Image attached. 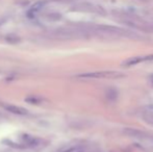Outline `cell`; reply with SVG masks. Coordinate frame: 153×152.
Here are the masks:
<instances>
[{"label":"cell","instance_id":"cell-1","mask_svg":"<svg viewBox=\"0 0 153 152\" xmlns=\"http://www.w3.org/2000/svg\"><path fill=\"white\" fill-rule=\"evenodd\" d=\"M0 105L6 110V112H10L14 115H18V116H26L28 114V110L26 108H22V106H18L15 105V104H10V103H3L1 102Z\"/></svg>","mask_w":153,"mask_h":152},{"label":"cell","instance_id":"cell-2","mask_svg":"<svg viewBox=\"0 0 153 152\" xmlns=\"http://www.w3.org/2000/svg\"><path fill=\"white\" fill-rule=\"evenodd\" d=\"M122 74L118 72H96V73H87L81 74L79 77H89V78H116V77L121 76Z\"/></svg>","mask_w":153,"mask_h":152},{"label":"cell","instance_id":"cell-3","mask_svg":"<svg viewBox=\"0 0 153 152\" xmlns=\"http://www.w3.org/2000/svg\"><path fill=\"white\" fill-rule=\"evenodd\" d=\"M45 4H46V1H43V0H40V1L36 2V3L31 6L30 10H29L28 15H36V13H39L40 10H43V7L45 6Z\"/></svg>","mask_w":153,"mask_h":152},{"label":"cell","instance_id":"cell-4","mask_svg":"<svg viewBox=\"0 0 153 152\" xmlns=\"http://www.w3.org/2000/svg\"><path fill=\"white\" fill-rule=\"evenodd\" d=\"M143 62H146L145 56H137V57H132V59H127L124 63H122V65L123 66H133V65H137V64L143 63Z\"/></svg>","mask_w":153,"mask_h":152},{"label":"cell","instance_id":"cell-5","mask_svg":"<svg viewBox=\"0 0 153 152\" xmlns=\"http://www.w3.org/2000/svg\"><path fill=\"white\" fill-rule=\"evenodd\" d=\"M25 101L29 102L30 104H38V103H40V99H39V98H36V97L26 98V99H25Z\"/></svg>","mask_w":153,"mask_h":152},{"label":"cell","instance_id":"cell-6","mask_svg":"<svg viewBox=\"0 0 153 152\" xmlns=\"http://www.w3.org/2000/svg\"><path fill=\"white\" fill-rule=\"evenodd\" d=\"M6 41L12 43V44H15V43L19 42V38L15 37V36H7V37H6Z\"/></svg>","mask_w":153,"mask_h":152},{"label":"cell","instance_id":"cell-7","mask_svg":"<svg viewBox=\"0 0 153 152\" xmlns=\"http://www.w3.org/2000/svg\"><path fill=\"white\" fill-rule=\"evenodd\" d=\"M48 18L50 19V20H59V19L62 18V16L59 14H50V15H48Z\"/></svg>","mask_w":153,"mask_h":152},{"label":"cell","instance_id":"cell-8","mask_svg":"<svg viewBox=\"0 0 153 152\" xmlns=\"http://www.w3.org/2000/svg\"><path fill=\"white\" fill-rule=\"evenodd\" d=\"M150 108H152V110H153V105H152V106H150Z\"/></svg>","mask_w":153,"mask_h":152}]
</instances>
